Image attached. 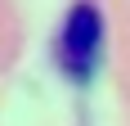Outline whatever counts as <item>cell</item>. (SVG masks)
Masks as SVG:
<instances>
[{
  "instance_id": "1",
  "label": "cell",
  "mask_w": 130,
  "mask_h": 126,
  "mask_svg": "<svg viewBox=\"0 0 130 126\" xmlns=\"http://www.w3.org/2000/svg\"><path fill=\"white\" fill-rule=\"evenodd\" d=\"M99 59H103V14L81 0L67 9L63 32H58V68L85 86L99 72Z\"/></svg>"
}]
</instances>
